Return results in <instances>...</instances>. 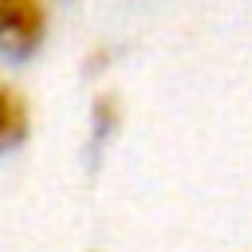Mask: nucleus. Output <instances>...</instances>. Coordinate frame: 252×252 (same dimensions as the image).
<instances>
[{"label":"nucleus","instance_id":"obj_1","mask_svg":"<svg viewBox=\"0 0 252 252\" xmlns=\"http://www.w3.org/2000/svg\"><path fill=\"white\" fill-rule=\"evenodd\" d=\"M47 16L39 0H0V47L12 55L35 51L43 39Z\"/></svg>","mask_w":252,"mask_h":252},{"label":"nucleus","instance_id":"obj_2","mask_svg":"<svg viewBox=\"0 0 252 252\" xmlns=\"http://www.w3.org/2000/svg\"><path fill=\"white\" fill-rule=\"evenodd\" d=\"M24 134H28V102L16 87L0 83V150L24 142Z\"/></svg>","mask_w":252,"mask_h":252}]
</instances>
